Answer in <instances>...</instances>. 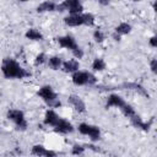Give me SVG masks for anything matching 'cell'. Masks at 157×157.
<instances>
[{"label": "cell", "instance_id": "6da1fadb", "mask_svg": "<svg viewBox=\"0 0 157 157\" xmlns=\"http://www.w3.org/2000/svg\"><path fill=\"white\" fill-rule=\"evenodd\" d=\"M0 71L6 80H22L31 76V72L23 69L15 59L12 58H4L0 65Z\"/></svg>", "mask_w": 157, "mask_h": 157}, {"label": "cell", "instance_id": "7a4b0ae2", "mask_svg": "<svg viewBox=\"0 0 157 157\" xmlns=\"http://www.w3.org/2000/svg\"><path fill=\"white\" fill-rule=\"evenodd\" d=\"M37 96L49 107V108H59L61 105L60 99L58 98V93L54 91V88L50 85H43L38 88Z\"/></svg>", "mask_w": 157, "mask_h": 157}, {"label": "cell", "instance_id": "3957f363", "mask_svg": "<svg viewBox=\"0 0 157 157\" xmlns=\"http://www.w3.org/2000/svg\"><path fill=\"white\" fill-rule=\"evenodd\" d=\"M6 118L7 120L12 121L16 130L18 131H25L27 130L28 128V121L26 119V115L23 113V110L21 109H17V108H12V109H9L6 112Z\"/></svg>", "mask_w": 157, "mask_h": 157}, {"label": "cell", "instance_id": "277c9868", "mask_svg": "<svg viewBox=\"0 0 157 157\" xmlns=\"http://www.w3.org/2000/svg\"><path fill=\"white\" fill-rule=\"evenodd\" d=\"M77 130L81 135L88 136L92 142H97V141L101 140L102 132H101L99 126H97V125L88 124V123H80L78 126H77Z\"/></svg>", "mask_w": 157, "mask_h": 157}, {"label": "cell", "instance_id": "5b68a950", "mask_svg": "<svg viewBox=\"0 0 157 157\" xmlns=\"http://www.w3.org/2000/svg\"><path fill=\"white\" fill-rule=\"evenodd\" d=\"M56 11H66L67 13H81L83 12V5L81 0H63L56 5Z\"/></svg>", "mask_w": 157, "mask_h": 157}, {"label": "cell", "instance_id": "8992f818", "mask_svg": "<svg viewBox=\"0 0 157 157\" xmlns=\"http://www.w3.org/2000/svg\"><path fill=\"white\" fill-rule=\"evenodd\" d=\"M129 120H130V124H131L134 128H136V129H139V130H142V131H145V132L150 131V129H151V126H152V123H153V118L150 119L148 121H145V120H142V118H141L137 113L134 114L132 117H130Z\"/></svg>", "mask_w": 157, "mask_h": 157}, {"label": "cell", "instance_id": "52a82bcc", "mask_svg": "<svg viewBox=\"0 0 157 157\" xmlns=\"http://www.w3.org/2000/svg\"><path fill=\"white\" fill-rule=\"evenodd\" d=\"M56 42H58L59 47H61V48H64V49H66V50H70V52H72V50H75L77 47H80L78 43L76 42V39H75L72 36H70V34H65V36L58 37V38H56Z\"/></svg>", "mask_w": 157, "mask_h": 157}, {"label": "cell", "instance_id": "ba28073f", "mask_svg": "<svg viewBox=\"0 0 157 157\" xmlns=\"http://www.w3.org/2000/svg\"><path fill=\"white\" fill-rule=\"evenodd\" d=\"M53 130L58 134H63V135H66V134H71L75 128L72 125L71 121H69L67 119H64V118H59L58 123L53 126Z\"/></svg>", "mask_w": 157, "mask_h": 157}, {"label": "cell", "instance_id": "9c48e42d", "mask_svg": "<svg viewBox=\"0 0 157 157\" xmlns=\"http://www.w3.org/2000/svg\"><path fill=\"white\" fill-rule=\"evenodd\" d=\"M67 103L74 108L75 112L82 114L86 113V103L78 94H70L67 97Z\"/></svg>", "mask_w": 157, "mask_h": 157}, {"label": "cell", "instance_id": "30bf717a", "mask_svg": "<svg viewBox=\"0 0 157 157\" xmlns=\"http://www.w3.org/2000/svg\"><path fill=\"white\" fill-rule=\"evenodd\" d=\"M31 155H34V156H39V157H55L58 153L53 150H49L44 145L42 144H36L32 146L31 148Z\"/></svg>", "mask_w": 157, "mask_h": 157}, {"label": "cell", "instance_id": "8fae6325", "mask_svg": "<svg viewBox=\"0 0 157 157\" xmlns=\"http://www.w3.org/2000/svg\"><path fill=\"white\" fill-rule=\"evenodd\" d=\"M88 72L86 70H77L71 74V81L75 86H86L88 85Z\"/></svg>", "mask_w": 157, "mask_h": 157}, {"label": "cell", "instance_id": "7c38bea8", "mask_svg": "<svg viewBox=\"0 0 157 157\" xmlns=\"http://www.w3.org/2000/svg\"><path fill=\"white\" fill-rule=\"evenodd\" d=\"M81 13H67V16L64 17V23L66 26H69V27L83 26V20H82V15Z\"/></svg>", "mask_w": 157, "mask_h": 157}, {"label": "cell", "instance_id": "4fadbf2b", "mask_svg": "<svg viewBox=\"0 0 157 157\" xmlns=\"http://www.w3.org/2000/svg\"><path fill=\"white\" fill-rule=\"evenodd\" d=\"M59 114L55 112V109H53V108H49V109H47L45 110V113H44V117H43V124L44 125H47V126H54L56 123H58V120H59Z\"/></svg>", "mask_w": 157, "mask_h": 157}, {"label": "cell", "instance_id": "5bb4252c", "mask_svg": "<svg viewBox=\"0 0 157 157\" xmlns=\"http://www.w3.org/2000/svg\"><path fill=\"white\" fill-rule=\"evenodd\" d=\"M125 103V99L118 93H110L105 102V108H120Z\"/></svg>", "mask_w": 157, "mask_h": 157}, {"label": "cell", "instance_id": "9a60e30c", "mask_svg": "<svg viewBox=\"0 0 157 157\" xmlns=\"http://www.w3.org/2000/svg\"><path fill=\"white\" fill-rule=\"evenodd\" d=\"M61 70L64 72H66V74H72V72L80 70V61L77 59H75V58L65 60V61H63Z\"/></svg>", "mask_w": 157, "mask_h": 157}, {"label": "cell", "instance_id": "2e32d148", "mask_svg": "<svg viewBox=\"0 0 157 157\" xmlns=\"http://www.w3.org/2000/svg\"><path fill=\"white\" fill-rule=\"evenodd\" d=\"M56 2L53 1V0H45V1H42L37 7H36V11L38 13H45V12H53V11H56Z\"/></svg>", "mask_w": 157, "mask_h": 157}, {"label": "cell", "instance_id": "e0dca14e", "mask_svg": "<svg viewBox=\"0 0 157 157\" xmlns=\"http://www.w3.org/2000/svg\"><path fill=\"white\" fill-rule=\"evenodd\" d=\"M121 86H123L124 88H126V90H132V91L137 92L139 94H141V96L148 98V92H147V90H146L142 85H140V83H137V82H124Z\"/></svg>", "mask_w": 157, "mask_h": 157}, {"label": "cell", "instance_id": "ac0fdd59", "mask_svg": "<svg viewBox=\"0 0 157 157\" xmlns=\"http://www.w3.org/2000/svg\"><path fill=\"white\" fill-rule=\"evenodd\" d=\"M25 37H26V39H28V40H33V42H40V40L44 39L43 33H42L39 29L33 28V27H32V28H28V29L26 31Z\"/></svg>", "mask_w": 157, "mask_h": 157}, {"label": "cell", "instance_id": "d6986e66", "mask_svg": "<svg viewBox=\"0 0 157 157\" xmlns=\"http://www.w3.org/2000/svg\"><path fill=\"white\" fill-rule=\"evenodd\" d=\"M63 59L58 55H52V56H48V60H47V64L49 66V69L56 71V70H61V65H63Z\"/></svg>", "mask_w": 157, "mask_h": 157}, {"label": "cell", "instance_id": "ffe728a7", "mask_svg": "<svg viewBox=\"0 0 157 157\" xmlns=\"http://www.w3.org/2000/svg\"><path fill=\"white\" fill-rule=\"evenodd\" d=\"M91 69L93 72H102L107 69V63L103 58H94L91 65Z\"/></svg>", "mask_w": 157, "mask_h": 157}, {"label": "cell", "instance_id": "44dd1931", "mask_svg": "<svg viewBox=\"0 0 157 157\" xmlns=\"http://www.w3.org/2000/svg\"><path fill=\"white\" fill-rule=\"evenodd\" d=\"M131 31H132V26H131L130 23H128V22H120V23L114 28V32L118 33V34H120L121 37H123V36H126V34H129V33H131Z\"/></svg>", "mask_w": 157, "mask_h": 157}, {"label": "cell", "instance_id": "7402d4cb", "mask_svg": "<svg viewBox=\"0 0 157 157\" xmlns=\"http://www.w3.org/2000/svg\"><path fill=\"white\" fill-rule=\"evenodd\" d=\"M119 109H120V112L123 113V115H124V117H126L128 119H129L130 117H132L134 114H136V112H135L134 107H132L131 104L126 103V102H125V103H124V104H123V105H121Z\"/></svg>", "mask_w": 157, "mask_h": 157}, {"label": "cell", "instance_id": "603a6c76", "mask_svg": "<svg viewBox=\"0 0 157 157\" xmlns=\"http://www.w3.org/2000/svg\"><path fill=\"white\" fill-rule=\"evenodd\" d=\"M82 20H83V26H88V27H92L94 26L96 23V17L93 13L91 12H82Z\"/></svg>", "mask_w": 157, "mask_h": 157}, {"label": "cell", "instance_id": "cb8c5ba5", "mask_svg": "<svg viewBox=\"0 0 157 157\" xmlns=\"http://www.w3.org/2000/svg\"><path fill=\"white\" fill-rule=\"evenodd\" d=\"M92 37H93V39H94L96 43H102V42H104V39H105L104 32H103L102 29H99V28H96V29L93 31Z\"/></svg>", "mask_w": 157, "mask_h": 157}, {"label": "cell", "instance_id": "d4e9b609", "mask_svg": "<svg viewBox=\"0 0 157 157\" xmlns=\"http://www.w3.org/2000/svg\"><path fill=\"white\" fill-rule=\"evenodd\" d=\"M47 60H48V55L44 52H42V53H39V54L36 55V58H34V65L36 66H39V65L47 64Z\"/></svg>", "mask_w": 157, "mask_h": 157}, {"label": "cell", "instance_id": "484cf974", "mask_svg": "<svg viewBox=\"0 0 157 157\" xmlns=\"http://www.w3.org/2000/svg\"><path fill=\"white\" fill-rule=\"evenodd\" d=\"M85 151H86V146H83V145L75 144L71 147V155H74V156H81L85 153Z\"/></svg>", "mask_w": 157, "mask_h": 157}, {"label": "cell", "instance_id": "4316f807", "mask_svg": "<svg viewBox=\"0 0 157 157\" xmlns=\"http://www.w3.org/2000/svg\"><path fill=\"white\" fill-rule=\"evenodd\" d=\"M71 53H72L74 58H75V59H77V60L82 59V58H83V55H85V53H83V50L81 49V47H77V48H76L75 50H72Z\"/></svg>", "mask_w": 157, "mask_h": 157}, {"label": "cell", "instance_id": "83f0119b", "mask_svg": "<svg viewBox=\"0 0 157 157\" xmlns=\"http://www.w3.org/2000/svg\"><path fill=\"white\" fill-rule=\"evenodd\" d=\"M150 70L152 74H157V59L156 58H152L150 60Z\"/></svg>", "mask_w": 157, "mask_h": 157}, {"label": "cell", "instance_id": "f1b7e54d", "mask_svg": "<svg viewBox=\"0 0 157 157\" xmlns=\"http://www.w3.org/2000/svg\"><path fill=\"white\" fill-rule=\"evenodd\" d=\"M97 77H96V75L92 72V71H90L88 72V86H94L96 83H97Z\"/></svg>", "mask_w": 157, "mask_h": 157}, {"label": "cell", "instance_id": "f546056e", "mask_svg": "<svg viewBox=\"0 0 157 157\" xmlns=\"http://www.w3.org/2000/svg\"><path fill=\"white\" fill-rule=\"evenodd\" d=\"M148 45L151 48H156L157 47V37L156 36H151L148 38Z\"/></svg>", "mask_w": 157, "mask_h": 157}, {"label": "cell", "instance_id": "4dcf8cb0", "mask_svg": "<svg viewBox=\"0 0 157 157\" xmlns=\"http://www.w3.org/2000/svg\"><path fill=\"white\" fill-rule=\"evenodd\" d=\"M112 37H113V39H114L115 42H120V40H121V36H120V34H118V33H115V32H113Z\"/></svg>", "mask_w": 157, "mask_h": 157}, {"label": "cell", "instance_id": "1f68e13d", "mask_svg": "<svg viewBox=\"0 0 157 157\" xmlns=\"http://www.w3.org/2000/svg\"><path fill=\"white\" fill-rule=\"evenodd\" d=\"M97 1H98V4L102 5V6H108L112 0H97Z\"/></svg>", "mask_w": 157, "mask_h": 157}, {"label": "cell", "instance_id": "d6a6232c", "mask_svg": "<svg viewBox=\"0 0 157 157\" xmlns=\"http://www.w3.org/2000/svg\"><path fill=\"white\" fill-rule=\"evenodd\" d=\"M20 2H28V1H32V0H18Z\"/></svg>", "mask_w": 157, "mask_h": 157}, {"label": "cell", "instance_id": "836d02e7", "mask_svg": "<svg viewBox=\"0 0 157 157\" xmlns=\"http://www.w3.org/2000/svg\"><path fill=\"white\" fill-rule=\"evenodd\" d=\"M131 1H134V2H140V1H142V0H131Z\"/></svg>", "mask_w": 157, "mask_h": 157}, {"label": "cell", "instance_id": "e575fe53", "mask_svg": "<svg viewBox=\"0 0 157 157\" xmlns=\"http://www.w3.org/2000/svg\"><path fill=\"white\" fill-rule=\"evenodd\" d=\"M81 1H82V0H81Z\"/></svg>", "mask_w": 157, "mask_h": 157}]
</instances>
